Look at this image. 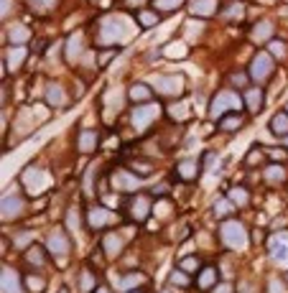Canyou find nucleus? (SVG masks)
Returning <instances> with one entry per match:
<instances>
[{
	"instance_id": "ddd939ff",
	"label": "nucleus",
	"mask_w": 288,
	"mask_h": 293,
	"mask_svg": "<svg viewBox=\"0 0 288 293\" xmlns=\"http://www.w3.org/2000/svg\"><path fill=\"white\" fill-rule=\"evenodd\" d=\"M138 186V178L133 176V173H125V171H118L115 173V189H120V191H133Z\"/></svg>"
},
{
	"instance_id": "2eb2a0df",
	"label": "nucleus",
	"mask_w": 288,
	"mask_h": 293,
	"mask_svg": "<svg viewBox=\"0 0 288 293\" xmlns=\"http://www.w3.org/2000/svg\"><path fill=\"white\" fill-rule=\"evenodd\" d=\"M194 15H214L217 13V0H196L191 5Z\"/></svg>"
},
{
	"instance_id": "a211bd4d",
	"label": "nucleus",
	"mask_w": 288,
	"mask_h": 293,
	"mask_svg": "<svg viewBox=\"0 0 288 293\" xmlns=\"http://www.w3.org/2000/svg\"><path fill=\"white\" fill-rule=\"evenodd\" d=\"M148 212H150V201L148 199L138 196L136 201H133V217H136V219H145Z\"/></svg>"
},
{
	"instance_id": "37998d69",
	"label": "nucleus",
	"mask_w": 288,
	"mask_h": 293,
	"mask_svg": "<svg viewBox=\"0 0 288 293\" xmlns=\"http://www.w3.org/2000/svg\"><path fill=\"white\" fill-rule=\"evenodd\" d=\"M156 209H158V214L163 217V214H168V209H171V204H168V201H166V204H158Z\"/></svg>"
},
{
	"instance_id": "a878e982",
	"label": "nucleus",
	"mask_w": 288,
	"mask_h": 293,
	"mask_svg": "<svg viewBox=\"0 0 288 293\" xmlns=\"http://www.w3.org/2000/svg\"><path fill=\"white\" fill-rule=\"evenodd\" d=\"M141 283H145V276H141V273H130V276H123V281H120L123 291H133V288H136V286H141Z\"/></svg>"
},
{
	"instance_id": "ea45409f",
	"label": "nucleus",
	"mask_w": 288,
	"mask_h": 293,
	"mask_svg": "<svg viewBox=\"0 0 288 293\" xmlns=\"http://www.w3.org/2000/svg\"><path fill=\"white\" fill-rule=\"evenodd\" d=\"M194 268H196V260H194V258H189V260H181V270H184V273H191Z\"/></svg>"
},
{
	"instance_id": "a18cd8bd",
	"label": "nucleus",
	"mask_w": 288,
	"mask_h": 293,
	"mask_svg": "<svg viewBox=\"0 0 288 293\" xmlns=\"http://www.w3.org/2000/svg\"><path fill=\"white\" fill-rule=\"evenodd\" d=\"M113 54H115V51H107V54H100V64H107L110 59H113Z\"/></svg>"
},
{
	"instance_id": "6e6552de",
	"label": "nucleus",
	"mask_w": 288,
	"mask_h": 293,
	"mask_svg": "<svg viewBox=\"0 0 288 293\" xmlns=\"http://www.w3.org/2000/svg\"><path fill=\"white\" fill-rule=\"evenodd\" d=\"M46 247H49L54 255H66V250H69V240H66V235H64L61 230H56V232L49 235Z\"/></svg>"
},
{
	"instance_id": "4c0bfd02",
	"label": "nucleus",
	"mask_w": 288,
	"mask_h": 293,
	"mask_svg": "<svg viewBox=\"0 0 288 293\" xmlns=\"http://www.w3.org/2000/svg\"><path fill=\"white\" fill-rule=\"evenodd\" d=\"M26 260L33 263V265H41V263H43V258H41V253H38V247H31L28 255H26Z\"/></svg>"
},
{
	"instance_id": "f3484780",
	"label": "nucleus",
	"mask_w": 288,
	"mask_h": 293,
	"mask_svg": "<svg viewBox=\"0 0 288 293\" xmlns=\"http://www.w3.org/2000/svg\"><path fill=\"white\" fill-rule=\"evenodd\" d=\"M271 130L276 135H288V112H278V115L271 120Z\"/></svg>"
},
{
	"instance_id": "6ab92c4d",
	"label": "nucleus",
	"mask_w": 288,
	"mask_h": 293,
	"mask_svg": "<svg viewBox=\"0 0 288 293\" xmlns=\"http://www.w3.org/2000/svg\"><path fill=\"white\" fill-rule=\"evenodd\" d=\"M28 28H23V26H15V28H10V33H8V38H10V43L13 46H23V43L28 41Z\"/></svg>"
},
{
	"instance_id": "7c9ffc66",
	"label": "nucleus",
	"mask_w": 288,
	"mask_h": 293,
	"mask_svg": "<svg viewBox=\"0 0 288 293\" xmlns=\"http://www.w3.org/2000/svg\"><path fill=\"white\" fill-rule=\"evenodd\" d=\"M219 125H222V130H237V128L242 125V118H240V115H232V112H230V115L222 118V123H219Z\"/></svg>"
},
{
	"instance_id": "dca6fc26",
	"label": "nucleus",
	"mask_w": 288,
	"mask_h": 293,
	"mask_svg": "<svg viewBox=\"0 0 288 293\" xmlns=\"http://www.w3.org/2000/svg\"><path fill=\"white\" fill-rule=\"evenodd\" d=\"M95 146H97V133L84 130V133L79 135V150H82V153H92Z\"/></svg>"
},
{
	"instance_id": "f8f14e48",
	"label": "nucleus",
	"mask_w": 288,
	"mask_h": 293,
	"mask_svg": "<svg viewBox=\"0 0 288 293\" xmlns=\"http://www.w3.org/2000/svg\"><path fill=\"white\" fill-rule=\"evenodd\" d=\"M271 255L276 260H288V235H281L271 242Z\"/></svg>"
},
{
	"instance_id": "393cba45",
	"label": "nucleus",
	"mask_w": 288,
	"mask_h": 293,
	"mask_svg": "<svg viewBox=\"0 0 288 293\" xmlns=\"http://www.w3.org/2000/svg\"><path fill=\"white\" fill-rule=\"evenodd\" d=\"M217 283V270L214 268H204L202 276H199V288H212Z\"/></svg>"
},
{
	"instance_id": "9d476101",
	"label": "nucleus",
	"mask_w": 288,
	"mask_h": 293,
	"mask_svg": "<svg viewBox=\"0 0 288 293\" xmlns=\"http://www.w3.org/2000/svg\"><path fill=\"white\" fill-rule=\"evenodd\" d=\"M20 209H23V199H20V196L8 194V196L3 199V219H13V217H18V214H20Z\"/></svg>"
},
{
	"instance_id": "de8ad7c7",
	"label": "nucleus",
	"mask_w": 288,
	"mask_h": 293,
	"mask_svg": "<svg viewBox=\"0 0 288 293\" xmlns=\"http://www.w3.org/2000/svg\"><path fill=\"white\" fill-rule=\"evenodd\" d=\"M10 13V0H3V15Z\"/></svg>"
},
{
	"instance_id": "c85d7f7f",
	"label": "nucleus",
	"mask_w": 288,
	"mask_h": 293,
	"mask_svg": "<svg viewBox=\"0 0 288 293\" xmlns=\"http://www.w3.org/2000/svg\"><path fill=\"white\" fill-rule=\"evenodd\" d=\"M138 23H141L143 28H153V26L158 23V15L150 13V10H141V13H138Z\"/></svg>"
},
{
	"instance_id": "4be33fe9",
	"label": "nucleus",
	"mask_w": 288,
	"mask_h": 293,
	"mask_svg": "<svg viewBox=\"0 0 288 293\" xmlns=\"http://www.w3.org/2000/svg\"><path fill=\"white\" fill-rule=\"evenodd\" d=\"M128 95H130V100H136V102H145V100H150V89L145 84H133Z\"/></svg>"
},
{
	"instance_id": "2f4dec72",
	"label": "nucleus",
	"mask_w": 288,
	"mask_h": 293,
	"mask_svg": "<svg viewBox=\"0 0 288 293\" xmlns=\"http://www.w3.org/2000/svg\"><path fill=\"white\" fill-rule=\"evenodd\" d=\"M179 5H184V0H156V8L166 10V13H173Z\"/></svg>"
},
{
	"instance_id": "a19ab883",
	"label": "nucleus",
	"mask_w": 288,
	"mask_h": 293,
	"mask_svg": "<svg viewBox=\"0 0 288 293\" xmlns=\"http://www.w3.org/2000/svg\"><path fill=\"white\" fill-rule=\"evenodd\" d=\"M133 168H136V173H145V176L150 173V166L148 163H133Z\"/></svg>"
},
{
	"instance_id": "aec40b11",
	"label": "nucleus",
	"mask_w": 288,
	"mask_h": 293,
	"mask_svg": "<svg viewBox=\"0 0 288 293\" xmlns=\"http://www.w3.org/2000/svg\"><path fill=\"white\" fill-rule=\"evenodd\" d=\"M46 102L49 105H64V89L59 87V84H49L46 87Z\"/></svg>"
},
{
	"instance_id": "473e14b6",
	"label": "nucleus",
	"mask_w": 288,
	"mask_h": 293,
	"mask_svg": "<svg viewBox=\"0 0 288 293\" xmlns=\"http://www.w3.org/2000/svg\"><path fill=\"white\" fill-rule=\"evenodd\" d=\"M179 173H181L184 178H189V181H191V178L196 176V161H184V163L179 166Z\"/></svg>"
},
{
	"instance_id": "b1692460",
	"label": "nucleus",
	"mask_w": 288,
	"mask_h": 293,
	"mask_svg": "<svg viewBox=\"0 0 288 293\" xmlns=\"http://www.w3.org/2000/svg\"><path fill=\"white\" fill-rule=\"evenodd\" d=\"M79 43H82V36L79 33H74L72 38H69V43H66V59H69V61H74L77 56H79Z\"/></svg>"
},
{
	"instance_id": "e433bc0d",
	"label": "nucleus",
	"mask_w": 288,
	"mask_h": 293,
	"mask_svg": "<svg viewBox=\"0 0 288 293\" xmlns=\"http://www.w3.org/2000/svg\"><path fill=\"white\" fill-rule=\"evenodd\" d=\"M51 3H54V0H28V5L33 8V10H46V8H51Z\"/></svg>"
},
{
	"instance_id": "f03ea898",
	"label": "nucleus",
	"mask_w": 288,
	"mask_h": 293,
	"mask_svg": "<svg viewBox=\"0 0 288 293\" xmlns=\"http://www.w3.org/2000/svg\"><path fill=\"white\" fill-rule=\"evenodd\" d=\"M222 242L227 247H235V250H242L248 245V230L242 227L240 222L230 219V222H222Z\"/></svg>"
},
{
	"instance_id": "7ed1b4c3",
	"label": "nucleus",
	"mask_w": 288,
	"mask_h": 293,
	"mask_svg": "<svg viewBox=\"0 0 288 293\" xmlns=\"http://www.w3.org/2000/svg\"><path fill=\"white\" fill-rule=\"evenodd\" d=\"M128 20L125 18H120V15H110L105 23H102V28H100V38L105 41V43H115V41H123L125 36H128Z\"/></svg>"
},
{
	"instance_id": "20e7f679",
	"label": "nucleus",
	"mask_w": 288,
	"mask_h": 293,
	"mask_svg": "<svg viewBox=\"0 0 288 293\" xmlns=\"http://www.w3.org/2000/svg\"><path fill=\"white\" fill-rule=\"evenodd\" d=\"M186 87V79L181 74H166L158 79V92L166 95V97H179Z\"/></svg>"
},
{
	"instance_id": "bb28decb",
	"label": "nucleus",
	"mask_w": 288,
	"mask_h": 293,
	"mask_svg": "<svg viewBox=\"0 0 288 293\" xmlns=\"http://www.w3.org/2000/svg\"><path fill=\"white\" fill-rule=\"evenodd\" d=\"M232 212H235L232 199H219L217 204H214V214H217V217H230Z\"/></svg>"
},
{
	"instance_id": "f257e3e1",
	"label": "nucleus",
	"mask_w": 288,
	"mask_h": 293,
	"mask_svg": "<svg viewBox=\"0 0 288 293\" xmlns=\"http://www.w3.org/2000/svg\"><path fill=\"white\" fill-rule=\"evenodd\" d=\"M20 178H23V186H26L33 196H38L41 191H46V189L51 186V176L43 171V168H38V166H28Z\"/></svg>"
},
{
	"instance_id": "9b49d317",
	"label": "nucleus",
	"mask_w": 288,
	"mask_h": 293,
	"mask_svg": "<svg viewBox=\"0 0 288 293\" xmlns=\"http://www.w3.org/2000/svg\"><path fill=\"white\" fill-rule=\"evenodd\" d=\"M20 286H23L20 276L15 273V270L5 268L3 270V293H20Z\"/></svg>"
},
{
	"instance_id": "39448f33",
	"label": "nucleus",
	"mask_w": 288,
	"mask_h": 293,
	"mask_svg": "<svg viewBox=\"0 0 288 293\" xmlns=\"http://www.w3.org/2000/svg\"><path fill=\"white\" fill-rule=\"evenodd\" d=\"M240 107V97L235 92H219L212 102V115H222V112H235Z\"/></svg>"
},
{
	"instance_id": "09e8293b",
	"label": "nucleus",
	"mask_w": 288,
	"mask_h": 293,
	"mask_svg": "<svg viewBox=\"0 0 288 293\" xmlns=\"http://www.w3.org/2000/svg\"><path fill=\"white\" fill-rule=\"evenodd\" d=\"M286 146H288V135H286Z\"/></svg>"
},
{
	"instance_id": "4468645a",
	"label": "nucleus",
	"mask_w": 288,
	"mask_h": 293,
	"mask_svg": "<svg viewBox=\"0 0 288 293\" xmlns=\"http://www.w3.org/2000/svg\"><path fill=\"white\" fill-rule=\"evenodd\" d=\"M102 247L107 250V255H110V258H115V255L123 250V237H120V235H115V232H110V235H105Z\"/></svg>"
},
{
	"instance_id": "0eeeda50",
	"label": "nucleus",
	"mask_w": 288,
	"mask_h": 293,
	"mask_svg": "<svg viewBox=\"0 0 288 293\" xmlns=\"http://www.w3.org/2000/svg\"><path fill=\"white\" fill-rule=\"evenodd\" d=\"M156 118H158V107H156V105H141V107L133 110V125L141 128V130L148 128Z\"/></svg>"
},
{
	"instance_id": "58836bf2",
	"label": "nucleus",
	"mask_w": 288,
	"mask_h": 293,
	"mask_svg": "<svg viewBox=\"0 0 288 293\" xmlns=\"http://www.w3.org/2000/svg\"><path fill=\"white\" fill-rule=\"evenodd\" d=\"M66 224H69V230H72V232H77V227H79V222H77V209H72V212H69V217H66Z\"/></svg>"
},
{
	"instance_id": "f704fd0d",
	"label": "nucleus",
	"mask_w": 288,
	"mask_h": 293,
	"mask_svg": "<svg viewBox=\"0 0 288 293\" xmlns=\"http://www.w3.org/2000/svg\"><path fill=\"white\" fill-rule=\"evenodd\" d=\"M273 33V26L271 23H258V28L253 31V38H268Z\"/></svg>"
},
{
	"instance_id": "c03bdc74",
	"label": "nucleus",
	"mask_w": 288,
	"mask_h": 293,
	"mask_svg": "<svg viewBox=\"0 0 288 293\" xmlns=\"http://www.w3.org/2000/svg\"><path fill=\"white\" fill-rule=\"evenodd\" d=\"M15 242L18 245H28L31 242V235H20V237H15Z\"/></svg>"
},
{
	"instance_id": "72a5a7b5",
	"label": "nucleus",
	"mask_w": 288,
	"mask_h": 293,
	"mask_svg": "<svg viewBox=\"0 0 288 293\" xmlns=\"http://www.w3.org/2000/svg\"><path fill=\"white\" fill-rule=\"evenodd\" d=\"M286 173H283V168L281 166H268L265 168V178H268V181H281Z\"/></svg>"
},
{
	"instance_id": "412c9836",
	"label": "nucleus",
	"mask_w": 288,
	"mask_h": 293,
	"mask_svg": "<svg viewBox=\"0 0 288 293\" xmlns=\"http://www.w3.org/2000/svg\"><path fill=\"white\" fill-rule=\"evenodd\" d=\"M245 102H248V107L253 110V112H260V102H263V89H248L245 92Z\"/></svg>"
},
{
	"instance_id": "49530a36",
	"label": "nucleus",
	"mask_w": 288,
	"mask_h": 293,
	"mask_svg": "<svg viewBox=\"0 0 288 293\" xmlns=\"http://www.w3.org/2000/svg\"><path fill=\"white\" fill-rule=\"evenodd\" d=\"M125 3H128V5H133V8H138V5H143V3H145V0H125Z\"/></svg>"
},
{
	"instance_id": "603ef678",
	"label": "nucleus",
	"mask_w": 288,
	"mask_h": 293,
	"mask_svg": "<svg viewBox=\"0 0 288 293\" xmlns=\"http://www.w3.org/2000/svg\"><path fill=\"white\" fill-rule=\"evenodd\" d=\"M163 293H168V291H163Z\"/></svg>"
},
{
	"instance_id": "8fccbe9b",
	"label": "nucleus",
	"mask_w": 288,
	"mask_h": 293,
	"mask_svg": "<svg viewBox=\"0 0 288 293\" xmlns=\"http://www.w3.org/2000/svg\"><path fill=\"white\" fill-rule=\"evenodd\" d=\"M97 293H107V291H97Z\"/></svg>"
},
{
	"instance_id": "864d4df0",
	"label": "nucleus",
	"mask_w": 288,
	"mask_h": 293,
	"mask_svg": "<svg viewBox=\"0 0 288 293\" xmlns=\"http://www.w3.org/2000/svg\"><path fill=\"white\" fill-rule=\"evenodd\" d=\"M286 112H288V110H286Z\"/></svg>"
},
{
	"instance_id": "c756f323",
	"label": "nucleus",
	"mask_w": 288,
	"mask_h": 293,
	"mask_svg": "<svg viewBox=\"0 0 288 293\" xmlns=\"http://www.w3.org/2000/svg\"><path fill=\"white\" fill-rule=\"evenodd\" d=\"M79 288H82V293H92L95 291V278H92L90 270H84V273L79 276Z\"/></svg>"
},
{
	"instance_id": "cd10ccee",
	"label": "nucleus",
	"mask_w": 288,
	"mask_h": 293,
	"mask_svg": "<svg viewBox=\"0 0 288 293\" xmlns=\"http://www.w3.org/2000/svg\"><path fill=\"white\" fill-rule=\"evenodd\" d=\"M23 283L28 286V291H31V293H41V291H43V278H41V276L26 273V276H23Z\"/></svg>"
},
{
	"instance_id": "c9c22d12",
	"label": "nucleus",
	"mask_w": 288,
	"mask_h": 293,
	"mask_svg": "<svg viewBox=\"0 0 288 293\" xmlns=\"http://www.w3.org/2000/svg\"><path fill=\"white\" fill-rule=\"evenodd\" d=\"M230 199L237 201V204H248V191L245 189H232L230 191Z\"/></svg>"
},
{
	"instance_id": "5701e85b",
	"label": "nucleus",
	"mask_w": 288,
	"mask_h": 293,
	"mask_svg": "<svg viewBox=\"0 0 288 293\" xmlns=\"http://www.w3.org/2000/svg\"><path fill=\"white\" fill-rule=\"evenodd\" d=\"M23 59H26V46H13L8 51V66H10V69H15Z\"/></svg>"
},
{
	"instance_id": "423d86ee",
	"label": "nucleus",
	"mask_w": 288,
	"mask_h": 293,
	"mask_svg": "<svg viewBox=\"0 0 288 293\" xmlns=\"http://www.w3.org/2000/svg\"><path fill=\"white\" fill-rule=\"evenodd\" d=\"M271 72H273V56L271 54H258L255 56V61H253V66H250V74H253V79H258V82H263V79H268L271 77Z\"/></svg>"
},
{
	"instance_id": "79ce46f5",
	"label": "nucleus",
	"mask_w": 288,
	"mask_h": 293,
	"mask_svg": "<svg viewBox=\"0 0 288 293\" xmlns=\"http://www.w3.org/2000/svg\"><path fill=\"white\" fill-rule=\"evenodd\" d=\"M271 49H273L278 56H283V43H281V41H273V43H271Z\"/></svg>"
},
{
	"instance_id": "1a4fd4ad",
	"label": "nucleus",
	"mask_w": 288,
	"mask_h": 293,
	"mask_svg": "<svg viewBox=\"0 0 288 293\" xmlns=\"http://www.w3.org/2000/svg\"><path fill=\"white\" fill-rule=\"evenodd\" d=\"M87 222H90V227H102V224H107V222H113V212L110 209H105V207H95V209H90L87 212Z\"/></svg>"
},
{
	"instance_id": "3c124183",
	"label": "nucleus",
	"mask_w": 288,
	"mask_h": 293,
	"mask_svg": "<svg viewBox=\"0 0 288 293\" xmlns=\"http://www.w3.org/2000/svg\"><path fill=\"white\" fill-rule=\"evenodd\" d=\"M59 293H66V291H59Z\"/></svg>"
}]
</instances>
